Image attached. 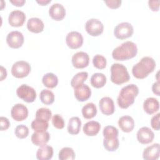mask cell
Instances as JSON below:
<instances>
[{
  "label": "cell",
  "instance_id": "44",
  "mask_svg": "<svg viewBox=\"0 0 160 160\" xmlns=\"http://www.w3.org/2000/svg\"><path fill=\"white\" fill-rule=\"evenodd\" d=\"M10 2L16 6H22L26 2L24 0H11Z\"/></svg>",
  "mask_w": 160,
  "mask_h": 160
},
{
  "label": "cell",
  "instance_id": "17",
  "mask_svg": "<svg viewBox=\"0 0 160 160\" xmlns=\"http://www.w3.org/2000/svg\"><path fill=\"white\" fill-rule=\"evenodd\" d=\"M49 14L53 19L61 21L66 16V9L61 4L54 3L50 6Z\"/></svg>",
  "mask_w": 160,
  "mask_h": 160
},
{
  "label": "cell",
  "instance_id": "15",
  "mask_svg": "<svg viewBox=\"0 0 160 160\" xmlns=\"http://www.w3.org/2000/svg\"><path fill=\"white\" fill-rule=\"evenodd\" d=\"M74 89V96L78 101H85L91 97V90L87 84L83 83Z\"/></svg>",
  "mask_w": 160,
  "mask_h": 160
},
{
  "label": "cell",
  "instance_id": "31",
  "mask_svg": "<svg viewBox=\"0 0 160 160\" xmlns=\"http://www.w3.org/2000/svg\"><path fill=\"white\" fill-rule=\"evenodd\" d=\"M31 128L36 132H44L46 131L48 128L49 124L48 121L39 119H34L31 122Z\"/></svg>",
  "mask_w": 160,
  "mask_h": 160
},
{
  "label": "cell",
  "instance_id": "34",
  "mask_svg": "<svg viewBox=\"0 0 160 160\" xmlns=\"http://www.w3.org/2000/svg\"><path fill=\"white\" fill-rule=\"evenodd\" d=\"M52 112L47 108H41L37 110L36 112V118L42 119L46 121H49L51 118Z\"/></svg>",
  "mask_w": 160,
  "mask_h": 160
},
{
  "label": "cell",
  "instance_id": "20",
  "mask_svg": "<svg viewBox=\"0 0 160 160\" xmlns=\"http://www.w3.org/2000/svg\"><path fill=\"white\" fill-rule=\"evenodd\" d=\"M143 109L148 114H152L159 109V102L157 99L154 98H148L144 100L143 102Z\"/></svg>",
  "mask_w": 160,
  "mask_h": 160
},
{
  "label": "cell",
  "instance_id": "10",
  "mask_svg": "<svg viewBox=\"0 0 160 160\" xmlns=\"http://www.w3.org/2000/svg\"><path fill=\"white\" fill-rule=\"evenodd\" d=\"M66 42L71 49H78L83 44V37L79 32L71 31L67 34Z\"/></svg>",
  "mask_w": 160,
  "mask_h": 160
},
{
  "label": "cell",
  "instance_id": "41",
  "mask_svg": "<svg viewBox=\"0 0 160 160\" xmlns=\"http://www.w3.org/2000/svg\"><path fill=\"white\" fill-rule=\"evenodd\" d=\"M1 122V131H6L10 126V122L9 119L4 116H1L0 118Z\"/></svg>",
  "mask_w": 160,
  "mask_h": 160
},
{
  "label": "cell",
  "instance_id": "38",
  "mask_svg": "<svg viewBox=\"0 0 160 160\" xmlns=\"http://www.w3.org/2000/svg\"><path fill=\"white\" fill-rule=\"evenodd\" d=\"M52 123L56 128L59 129H62L64 127V124H65L64 121L62 117L58 114H56L52 116Z\"/></svg>",
  "mask_w": 160,
  "mask_h": 160
},
{
  "label": "cell",
  "instance_id": "24",
  "mask_svg": "<svg viewBox=\"0 0 160 160\" xmlns=\"http://www.w3.org/2000/svg\"><path fill=\"white\" fill-rule=\"evenodd\" d=\"M52 147L46 144L40 146L36 152V158L39 160H49L52 158Z\"/></svg>",
  "mask_w": 160,
  "mask_h": 160
},
{
  "label": "cell",
  "instance_id": "40",
  "mask_svg": "<svg viewBox=\"0 0 160 160\" xmlns=\"http://www.w3.org/2000/svg\"><path fill=\"white\" fill-rule=\"evenodd\" d=\"M104 2L107 6L112 9H116L119 8L122 2L121 0H104Z\"/></svg>",
  "mask_w": 160,
  "mask_h": 160
},
{
  "label": "cell",
  "instance_id": "42",
  "mask_svg": "<svg viewBox=\"0 0 160 160\" xmlns=\"http://www.w3.org/2000/svg\"><path fill=\"white\" fill-rule=\"evenodd\" d=\"M149 7L153 11H158L159 8V0H149L148 1Z\"/></svg>",
  "mask_w": 160,
  "mask_h": 160
},
{
  "label": "cell",
  "instance_id": "25",
  "mask_svg": "<svg viewBox=\"0 0 160 160\" xmlns=\"http://www.w3.org/2000/svg\"><path fill=\"white\" fill-rule=\"evenodd\" d=\"M81 121L78 117H72L69 119L68 124V131L70 134H78L81 129Z\"/></svg>",
  "mask_w": 160,
  "mask_h": 160
},
{
  "label": "cell",
  "instance_id": "37",
  "mask_svg": "<svg viewBox=\"0 0 160 160\" xmlns=\"http://www.w3.org/2000/svg\"><path fill=\"white\" fill-rule=\"evenodd\" d=\"M14 133L17 138L19 139H24L29 134V129L26 126L20 124L17 126L15 128Z\"/></svg>",
  "mask_w": 160,
  "mask_h": 160
},
{
  "label": "cell",
  "instance_id": "39",
  "mask_svg": "<svg viewBox=\"0 0 160 160\" xmlns=\"http://www.w3.org/2000/svg\"><path fill=\"white\" fill-rule=\"evenodd\" d=\"M159 116L160 113L158 112L157 114L153 116L151 119V127L156 131L159 130Z\"/></svg>",
  "mask_w": 160,
  "mask_h": 160
},
{
  "label": "cell",
  "instance_id": "4",
  "mask_svg": "<svg viewBox=\"0 0 160 160\" xmlns=\"http://www.w3.org/2000/svg\"><path fill=\"white\" fill-rule=\"evenodd\" d=\"M130 76L125 66L120 63H114L111 67V81L118 85L127 82Z\"/></svg>",
  "mask_w": 160,
  "mask_h": 160
},
{
  "label": "cell",
  "instance_id": "5",
  "mask_svg": "<svg viewBox=\"0 0 160 160\" xmlns=\"http://www.w3.org/2000/svg\"><path fill=\"white\" fill-rule=\"evenodd\" d=\"M17 96L26 102H32L36 98L35 89L25 84H21L16 89Z\"/></svg>",
  "mask_w": 160,
  "mask_h": 160
},
{
  "label": "cell",
  "instance_id": "1",
  "mask_svg": "<svg viewBox=\"0 0 160 160\" xmlns=\"http://www.w3.org/2000/svg\"><path fill=\"white\" fill-rule=\"evenodd\" d=\"M139 93L138 87L134 84L124 86L120 91L117 99L118 106L122 109H126L134 102L135 98Z\"/></svg>",
  "mask_w": 160,
  "mask_h": 160
},
{
  "label": "cell",
  "instance_id": "46",
  "mask_svg": "<svg viewBox=\"0 0 160 160\" xmlns=\"http://www.w3.org/2000/svg\"><path fill=\"white\" fill-rule=\"evenodd\" d=\"M36 1H37L38 3L40 4L41 5L44 6V5H46L47 4H48L49 2H50L51 1V0H40V1L37 0Z\"/></svg>",
  "mask_w": 160,
  "mask_h": 160
},
{
  "label": "cell",
  "instance_id": "30",
  "mask_svg": "<svg viewBox=\"0 0 160 160\" xmlns=\"http://www.w3.org/2000/svg\"><path fill=\"white\" fill-rule=\"evenodd\" d=\"M41 102L46 105L51 104L54 101V94L49 89H42L39 94Z\"/></svg>",
  "mask_w": 160,
  "mask_h": 160
},
{
  "label": "cell",
  "instance_id": "12",
  "mask_svg": "<svg viewBox=\"0 0 160 160\" xmlns=\"http://www.w3.org/2000/svg\"><path fill=\"white\" fill-rule=\"evenodd\" d=\"M89 62V55L83 51L75 53L72 57V64L77 69H82L87 67Z\"/></svg>",
  "mask_w": 160,
  "mask_h": 160
},
{
  "label": "cell",
  "instance_id": "13",
  "mask_svg": "<svg viewBox=\"0 0 160 160\" xmlns=\"http://www.w3.org/2000/svg\"><path fill=\"white\" fill-rule=\"evenodd\" d=\"M26 18V14L23 11L16 9L10 12L8 16V22L11 26L19 27L23 25Z\"/></svg>",
  "mask_w": 160,
  "mask_h": 160
},
{
  "label": "cell",
  "instance_id": "45",
  "mask_svg": "<svg viewBox=\"0 0 160 160\" xmlns=\"http://www.w3.org/2000/svg\"><path fill=\"white\" fill-rule=\"evenodd\" d=\"M7 76L6 69L2 66H1V81H2Z\"/></svg>",
  "mask_w": 160,
  "mask_h": 160
},
{
  "label": "cell",
  "instance_id": "22",
  "mask_svg": "<svg viewBox=\"0 0 160 160\" xmlns=\"http://www.w3.org/2000/svg\"><path fill=\"white\" fill-rule=\"evenodd\" d=\"M118 125L123 132H129L134 129V121L130 116H123L119 118Z\"/></svg>",
  "mask_w": 160,
  "mask_h": 160
},
{
  "label": "cell",
  "instance_id": "14",
  "mask_svg": "<svg viewBox=\"0 0 160 160\" xmlns=\"http://www.w3.org/2000/svg\"><path fill=\"white\" fill-rule=\"evenodd\" d=\"M154 138V134L153 131L148 127H142L137 132V139L142 144H146L151 142Z\"/></svg>",
  "mask_w": 160,
  "mask_h": 160
},
{
  "label": "cell",
  "instance_id": "35",
  "mask_svg": "<svg viewBox=\"0 0 160 160\" xmlns=\"http://www.w3.org/2000/svg\"><path fill=\"white\" fill-rule=\"evenodd\" d=\"M106 59L102 55L96 54L93 57L92 64L95 68L99 69H102L106 66Z\"/></svg>",
  "mask_w": 160,
  "mask_h": 160
},
{
  "label": "cell",
  "instance_id": "23",
  "mask_svg": "<svg viewBox=\"0 0 160 160\" xmlns=\"http://www.w3.org/2000/svg\"><path fill=\"white\" fill-rule=\"evenodd\" d=\"M100 129V123L95 121H90L87 122L82 128L84 133L89 136H94L97 135Z\"/></svg>",
  "mask_w": 160,
  "mask_h": 160
},
{
  "label": "cell",
  "instance_id": "9",
  "mask_svg": "<svg viewBox=\"0 0 160 160\" xmlns=\"http://www.w3.org/2000/svg\"><path fill=\"white\" fill-rule=\"evenodd\" d=\"M24 36L22 32L13 31L8 33L6 36V42L8 46L14 49H18L22 46L24 42Z\"/></svg>",
  "mask_w": 160,
  "mask_h": 160
},
{
  "label": "cell",
  "instance_id": "2",
  "mask_svg": "<svg viewBox=\"0 0 160 160\" xmlns=\"http://www.w3.org/2000/svg\"><path fill=\"white\" fill-rule=\"evenodd\" d=\"M155 67L156 62L154 59L149 56H144L132 66V73L137 79H144L153 72Z\"/></svg>",
  "mask_w": 160,
  "mask_h": 160
},
{
  "label": "cell",
  "instance_id": "36",
  "mask_svg": "<svg viewBox=\"0 0 160 160\" xmlns=\"http://www.w3.org/2000/svg\"><path fill=\"white\" fill-rule=\"evenodd\" d=\"M104 138H118L119 134L118 129L112 126H107L104 128L102 131Z\"/></svg>",
  "mask_w": 160,
  "mask_h": 160
},
{
  "label": "cell",
  "instance_id": "26",
  "mask_svg": "<svg viewBox=\"0 0 160 160\" xmlns=\"http://www.w3.org/2000/svg\"><path fill=\"white\" fill-rule=\"evenodd\" d=\"M91 84L96 88H101L106 83V76L101 72H96L92 75L91 79Z\"/></svg>",
  "mask_w": 160,
  "mask_h": 160
},
{
  "label": "cell",
  "instance_id": "27",
  "mask_svg": "<svg viewBox=\"0 0 160 160\" xmlns=\"http://www.w3.org/2000/svg\"><path fill=\"white\" fill-rule=\"evenodd\" d=\"M42 82L46 87L52 89L58 85V78L52 72H48L43 76Z\"/></svg>",
  "mask_w": 160,
  "mask_h": 160
},
{
  "label": "cell",
  "instance_id": "7",
  "mask_svg": "<svg viewBox=\"0 0 160 160\" xmlns=\"http://www.w3.org/2000/svg\"><path fill=\"white\" fill-rule=\"evenodd\" d=\"M134 32L131 24L128 22H123L118 24L114 29L115 37L119 39H124L131 37Z\"/></svg>",
  "mask_w": 160,
  "mask_h": 160
},
{
  "label": "cell",
  "instance_id": "21",
  "mask_svg": "<svg viewBox=\"0 0 160 160\" xmlns=\"http://www.w3.org/2000/svg\"><path fill=\"white\" fill-rule=\"evenodd\" d=\"M44 28V22L38 18H31L28 21L27 28L31 32L39 33L43 31Z\"/></svg>",
  "mask_w": 160,
  "mask_h": 160
},
{
  "label": "cell",
  "instance_id": "3",
  "mask_svg": "<svg viewBox=\"0 0 160 160\" xmlns=\"http://www.w3.org/2000/svg\"><path fill=\"white\" fill-rule=\"evenodd\" d=\"M138 52L136 44L132 41H126L114 48L112 52V58L117 61H124L135 57Z\"/></svg>",
  "mask_w": 160,
  "mask_h": 160
},
{
  "label": "cell",
  "instance_id": "43",
  "mask_svg": "<svg viewBox=\"0 0 160 160\" xmlns=\"http://www.w3.org/2000/svg\"><path fill=\"white\" fill-rule=\"evenodd\" d=\"M152 92L157 96H159V81L158 80L157 82H154L152 86Z\"/></svg>",
  "mask_w": 160,
  "mask_h": 160
},
{
  "label": "cell",
  "instance_id": "11",
  "mask_svg": "<svg viewBox=\"0 0 160 160\" xmlns=\"http://www.w3.org/2000/svg\"><path fill=\"white\" fill-rule=\"evenodd\" d=\"M11 115L15 121H22L27 118L28 116V109L25 105L18 103L12 107Z\"/></svg>",
  "mask_w": 160,
  "mask_h": 160
},
{
  "label": "cell",
  "instance_id": "16",
  "mask_svg": "<svg viewBox=\"0 0 160 160\" xmlns=\"http://www.w3.org/2000/svg\"><path fill=\"white\" fill-rule=\"evenodd\" d=\"M99 106L102 114L109 116L114 113L115 110L114 103L110 97H103L99 102Z\"/></svg>",
  "mask_w": 160,
  "mask_h": 160
},
{
  "label": "cell",
  "instance_id": "19",
  "mask_svg": "<svg viewBox=\"0 0 160 160\" xmlns=\"http://www.w3.org/2000/svg\"><path fill=\"white\" fill-rule=\"evenodd\" d=\"M50 139V134L48 132H36L35 131L31 136L32 142L38 146L45 145Z\"/></svg>",
  "mask_w": 160,
  "mask_h": 160
},
{
  "label": "cell",
  "instance_id": "18",
  "mask_svg": "<svg viewBox=\"0 0 160 160\" xmlns=\"http://www.w3.org/2000/svg\"><path fill=\"white\" fill-rule=\"evenodd\" d=\"M159 157V144L154 143L146 148L142 153V158L146 160H156Z\"/></svg>",
  "mask_w": 160,
  "mask_h": 160
},
{
  "label": "cell",
  "instance_id": "6",
  "mask_svg": "<svg viewBox=\"0 0 160 160\" xmlns=\"http://www.w3.org/2000/svg\"><path fill=\"white\" fill-rule=\"evenodd\" d=\"M30 64L25 61H19L13 64L11 68L12 75L17 78L26 77L31 71Z\"/></svg>",
  "mask_w": 160,
  "mask_h": 160
},
{
  "label": "cell",
  "instance_id": "33",
  "mask_svg": "<svg viewBox=\"0 0 160 160\" xmlns=\"http://www.w3.org/2000/svg\"><path fill=\"white\" fill-rule=\"evenodd\" d=\"M58 158L60 160H73L75 159V152L71 148L65 147L59 151Z\"/></svg>",
  "mask_w": 160,
  "mask_h": 160
},
{
  "label": "cell",
  "instance_id": "8",
  "mask_svg": "<svg viewBox=\"0 0 160 160\" xmlns=\"http://www.w3.org/2000/svg\"><path fill=\"white\" fill-rule=\"evenodd\" d=\"M85 29L89 35L92 36H98L103 32L104 26L99 20L92 18L86 21L85 24Z\"/></svg>",
  "mask_w": 160,
  "mask_h": 160
},
{
  "label": "cell",
  "instance_id": "32",
  "mask_svg": "<svg viewBox=\"0 0 160 160\" xmlns=\"http://www.w3.org/2000/svg\"><path fill=\"white\" fill-rule=\"evenodd\" d=\"M88 77V73L87 72L82 71L77 73L72 77L71 81V86L73 88H75L79 85L83 84V82L87 79Z\"/></svg>",
  "mask_w": 160,
  "mask_h": 160
},
{
  "label": "cell",
  "instance_id": "29",
  "mask_svg": "<svg viewBox=\"0 0 160 160\" xmlns=\"http://www.w3.org/2000/svg\"><path fill=\"white\" fill-rule=\"evenodd\" d=\"M103 146L108 151H114L119 148V139L118 138H104Z\"/></svg>",
  "mask_w": 160,
  "mask_h": 160
},
{
  "label": "cell",
  "instance_id": "28",
  "mask_svg": "<svg viewBox=\"0 0 160 160\" xmlns=\"http://www.w3.org/2000/svg\"><path fill=\"white\" fill-rule=\"evenodd\" d=\"M97 114V108L92 102H89L85 104L82 108V116L87 119L94 118Z\"/></svg>",
  "mask_w": 160,
  "mask_h": 160
}]
</instances>
